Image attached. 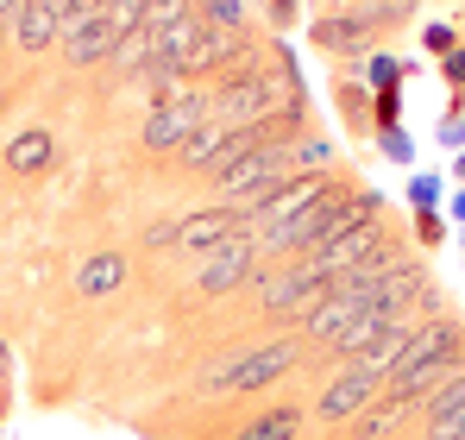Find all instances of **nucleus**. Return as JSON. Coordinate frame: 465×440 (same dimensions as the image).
<instances>
[{
    "mask_svg": "<svg viewBox=\"0 0 465 440\" xmlns=\"http://www.w3.org/2000/svg\"><path fill=\"white\" fill-rule=\"evenodd\" d=\"M453 371H465V321L434 315L428 327H415V334H409V346H402V359L390 365L384 390H415V396L428 403Z\"/></svg>",
    "mask_w": 465,
    "mask_h": 440,
    "instance_id": "1",
    "label": "nucleus"
},
{
    "mask_svg": "<svg viewBox=\"0 0 465 440\" xmlns=\"http://www.w3.org/2000/svg\"><path fill=\"white\" fill-rule=\"evenodd\" d=\"M271 114H283V95H277V75L271 70H227L221 75V88H214V120L221 126H258V120H271Z\"/></svg>",
    "mask_w": 465,
    "mask_h": 440,
    "instance_id": "2",
    "label": "nucleus"
},
{
    "mask_svg": "<svg viewBox=\"0 0 465 440\" xmlns=\"http://www.w3.org/2000/svg\"><path fill=\"white\" fill-rule=\"evenodd\" d=\"M208 120H214V95H202V88L163 95V101H152V120H145V151L170 157V151L189 145V139H195Z\"/></svg>",
    "mask_w": 465,
    "mask_h": 440,
    "instance_id": "3",
    "label": "nucleus"
},
{
    "mask_svg": "<svg viewBox=\"0 0 465 440\" xmlns=\"http://www.w3.org/2000/svg\"><path fill=\"white\" fill-rule=\"evenodd\" d=\"M327 290H333V284L314 271L309 258L283 265L277 277H258V302H264V315H277V321H309V308H314Z\"/></svg>",
    "mask_w": 465,
    "mask_h": 440,
    "instance_id": "4",
    "label": "nucleus"
},
{
    "mask_svg": "<svg viewBox=\"0 0 465 440\" xmlns=\"http://www.w3.org/2000/svg\"><path fill=\"white\" fill-rule=\"evenodd\" d=\"M290 157H296L290 145H258V151H245V157H227V164L214 170V189L232 195V202H245V195H258V189H271V183L296 176V164H290Z\"/></svg>",
    "mask_w": 465,
    "mask_h": 440,
    "instance_id": "5",
    "label": "nucleus"
},
{
    "mask_svg": "<svg viewBox=\"0 0 465 440\" xmlns=\"http://www.w3.org/2000/svg\"><path fill=\"white\" fill-rule=\"evenodd\" d=\"M296 359H302V340L283 334V340H271V346H258V353H245V359L221 365L208 384H214V390H264V384H277Z\"/></svg>",
    "mask_w": 465,
    "mask_h": 440,
    "instance_id": "6",
    "label": "nucleus"
},
{
    "mask_svg": "<svg viewBox=\"0 0 465 440\" xmlns=\"http://www.w3.org/2000/svg\"><path fill=\"white\" fill-rule=\"evenodd\" d=\"M378 245H384V226H378V220H359V226L333 233V239H321V245L309 252V265L321 271V277H327V284H333V277L359 271V265H365V258H371Z\"/></svg>",
    "mask_w": 465,
    "mask_h": 440,
    "instance_id": "7",
    "label": "nucleus"
},
{
    "mask_svg": "<svg viewBox=\"0 0 465 440\" xmlns=\"http://www.w3.org/2000/svg\"><path fill=\"white\" fill-rule=\"evenodd\" d=\"M378 390H384V377H378V371L346 365V371H333V384L321 390L314 415H321V422H359V415L378 403Z\"/></svg>",
    "mask_w": 465,
    "mask_h": 440,
    "instance_id": "8",
    "label": "nucleus"
},
{
    "mask_svg": "<svg viewBox=\"0 0 465 440\" xmlns=\"http://www.w3.org/2000/svg\"><path fill=\"white\" fill-rule=\"evenodd\" d=\"M258 239L252 233H232L227 245H214L208 252V265H202V295H227V290H239L252 271H258Z\"/></svg>",
    "mask_w": 465,
    "mask_h": 440,
    "instance_id": "9",
    "label": "nucleus"
},
{
    "mask_svg": "<svg viewBox=\"0 0 465 440\" xmlns=\"http://www.w3.org/2000/svg\"><path fill=\"white\" fill-rule=\"evenodd\" d=\"M359 315H365V295H352V290H340V284H333V290H327V295L309 308L302 340H314V346H333V340H340V334H346Z\"/></svg>",
    "mask_w": 465,
    "mask_h": 440,
    "instance_id": "10",
    "label": "nucleus"
},
{
    "mask_svg": "<svg viewBox=\"0 0 465 440\" xmlns=\"http://www.w3.org/2000/svg\"><path fill=\"white\" fill-rule=\"evenodd\" d=\"M232 233H245V220H239V208H202V215L176 220V245H183L189 258H208L214 245H227Z\"/></svg>",
    "mask_w": 465,
    "mask_h": 440,
    "instance_id": "11",
    "label": "nucleus"
},
{
    "mask_svg": "<svg viewBox=\"0 0 465 440\" xmlns=\"http://www.w3.org/2000/svg\"><path fill=\"white\" fill-rule=\"evenodd\" d=\"M64 64H76V70H88V64H101V57H114V45H120V25L114 19H64Z\"/></svg>",
    "mask_w": 465,
    "mask_h": 440,
    "instance_id": "12",
    "label": "nucleus"
},
{
    "mask_svg": "<svg viewBox=\"0 0 465 440\" xmlns=\"http://www.w3.org/2000/svg\"><path fill=\"white\" fill-rule=\"evenodd\" d=\"M6 38H13L19 51H32V57H38V51H51V45L64 38V19H57L45 0H19V6H13V32H6Z\"/></svg>",
    "mask_w": 465,
    "mask_h": 440,
    "instance_id": "13",
    "label": "nucleus"
},
{
    "mask_svg": "<svg viewBox=\"0 0 465 440\" xmlns=\"http://www.w3.org/2000/svg\"><path fill=\"white\" fill-rule=\"evenodd\" d=\"M428 290V265L421 258H402V265H390L384 284H378V295H371V308H384L390 321L402 315V308H415V295Z\"/></svg>",
    "mask_w": 465,
    "mask_h": 440,
    "instance_id": "14",
    "label": "nucleus"
},
{
    "mask_svg": "<svg viewBox=\"0 0 465 440\" xmlns=\"http://www.w3.org/2000/svg\"><path fill=\"white\" fill-rule=\"evenodd\" d=\"M239 32H221V25H208L202 19V38H195V51H189V64H183V75H227L232 57H239Z\"/></svg>",
    "mask_w": 465,
    "mask_h": 440,
    "instance_id": "15",
    "label": "nucleus"
},
{
    "mask_svg": "<svg viewBox=\"0 0 465 440\" xmlns=\"http://www.w3.org/2000/svg\"><path fill=\"white\" fill-rule=\"evenodd\" d=\"M428 422H434V440H465V371H453L428 396Z\"/></svg>",
    "mask_w": 465,
    "mask_h": 440,
    "instance_id": "16",
    "label": "nucleus"
},
{
    "mask_svg": "<svg viewBox=\"0 0 465 440\" xmlns=\"http://www.w3.org/2000/svg\"><path fill=\"white\" fill-rule=\"evenodd\" d=\"M365 38H371V25H365L359 13L314 19V45H321V51H333V57H365Z\"/></svg>",
    "mask_w": 465,
    "mask_h": 440,
    "instance_id": "17",
    "label": "nucleus"
},
{
    "mask_svg": "<svg viewBox=\"0 0 465 440\" xmlns=\"http://www.w3.org/2000/svg\"><path fill=\"white\" fill-rule=\"evenodd\" d=\"M409 409H421V396H415V390H384V396H378V403H371L352 428H359V440H384L390 428L409 415Z\"/></svg>",
    "mask_w": 465,
    "mask_h": 440,
    "instance_id": "18",
    "label": "nucleus"
},
{
    "mask_svg": "<svg viewBox=\"0 0 465 440\" xmlns=\"http://www.w3.org/2000/svg\"><path fill=\"white\" fill-rule=\"evenodd\" d=\"M51 157H57V139H51L45 126H25V133L6 145V164H13L19 176H38V170H51Z\"/></svg>",
    "mask_w": 465,
    "mask_h": 440,
    "instance_id": "19",
    "label": "nucleus"
},
{
    "mask_svg": "<svg viewBox=\"0 0 465 440\" xmlns=\"http://www.w3.org/2000/svg\"><path fill=\"white\" fill-rule=\"evenodd\" d=\"M384 327H390V315H384V308H371V302H365V315H359V321H352V327H346V334L333 340V353H340L346 365H359V359L371 353V340H378Z\"/></svg>",
    "mask_w": 465,
    "mask_h": 440,
    "instance_id": "20",
    "label": "nucleus"
},
{
    "mask_svg": "<svg viewBox=\"0 0 465 440\" xmlns=\"http://www.w3.org/2000/svg\"><path fill=\"white\" fill-rule=\"evenodd\" d=\"M227 139H232V126H221V120H208L189 145H183V170H221V157H227Z\"/></svg>",
    "mask_w": 465,
    "mask_h": 440,
    "instance_id": "21",
    "label": "nucleus"
},
{
    "mask_svg": "<svg viewBox=\"0 0 465 440\" xmlns=\"http://www.w3.org/2000/svg\"><path fill=\"white\" fill-rule=\"evenodd\" d=\"M120 284H126V258H120V252H94V258L76 271L82 295H107V290H120Z\"/></svg>",
    "mask_w": 465,
    "mask_h": 440,
    "instance_id": "22",
    "label": "nucleus"
},
{
    "mask_svg": "<svg viewBox=\"0 0 465 440\" xmlns=\"http://www.w3.org/2000/svg\"><path fill=\"white\" fill-rule=\"evenodd\" d=\"M296 428H302V409L283 403V409H264L258 422H245L232 440H296Z\"/></svg>",
    "mask_w": 465,
    "mask_h": 440,
    "instance_id": "23",
    "label": "nucleus"
},
{
    "mask_svg": "<svg viewBox=\"0 0 465 440\" xmlns=\"http://www.w3.org/2000/svg\"><path fill=\"white\" fill-rule=\"evenodd\" d=\"M409 334H415V327H409V321L396 315V321H390L384 334L371 340V353H365L359 365H365V371H378V377H390V365H396V359H402V346H409Z\"/></svg>",
    "mask_w": 465,
    "mask_h": 440,
    "instance_id": "24",
    "label": "nucleus"
},
{
    "mask_svg": "<svg viewBox=\"0 0 465 440\" xmlns=\"http://www.w3.org/2000/svg\"><path fill=\"white\" fill-rule=\"evenodd\" d=\"M114 64H120V70H145V64H152V32H145V25H139V32H120Z\"/></svg>",
    "mask_w": 465,
    "mask_h": 440,
    "instance_id": "25",
    "label": "nucleus"
},
{
    "mask_svg": "<svg viewBox=\"0 0 465 440\" xmlns=\"http://www.w3.org/2000/svg\"><path fill=\"white\" fill-rule=\"evenodd\" d=\"M189 13H195V0H152V6H145V32H163V25H176V19H189Z\"/></svg>",
    "mask_w": 465,
    "mask_h": 440,
    "instance_id": "26",
    "label": "nucleus"
},
{
    "mask_svg": "<svg viewBox=\"0 0 465 440\" xmlns=\"http://www.w3.org/2000/svg\"><path fill=\"white\" fill-rule=\"evenodd\" d=\"M202 19L221 25V32H239L245 25V0H202Z\"/></svg>",
    "mask_w": 465,
    "mask_h": 440,
    "instance_id": "27",
    "label": "nucleus"
},
{
    "mask_svg": "<svg viewBox=\"0 0 465 440\" xmlns=\"http://www.w3.org/2000/svg\"><path fill=\"white\" fill-rule=\"evenodd\" d=\"M409 13H415V0H371L359 19H365V25H402Z\"/></svg>",
    "mask_w": 465,
    "mask_h": 440,
    "instance_id": "28",
    "label": "nucleus"
},
{
    "mask_svg": "<svg viewBox=\"0 0 465 440\" xmlns=\"http://www.w3.org/2000/svg\"><path fill=\"white\" fill-rule=\"evenodd\" d=\"M327 164H333V145H327V139H302V145H296V170L327 176Z\"/></svg>",
    "mask_w": 465,
    "mask_h": 440,
    "instance_id": "29",
    "label": "nucleus"
},
{
    "mask_svg": "<svg viewBox=\"0 0 465 440\" xmlns=\"http://www.w3.org/2000/svg\"><path fill=\"white\" fill-rule=\"evenodd\" d=\"M145 6H152V0H114V13H107V19H114L120 32H139V25H145Z\"/></svg>",
    "mask_w": 465,
    "mask_h": 440,
    "instance_id": "30",
    "label": "nucleus"
},
{
    "mask_svg": "<svg viewBox=\"0 0 465 440\" xmlns=\"http://www.w3.org/2000/svg\"><path fill=\"white\" fill-rule=\"evenodd\" d=\"M365 75H371L378 88H396V57H390V51H365Z\"/></svg>",
    "mask_w": 465,
    "mask_h": 440,
    "instance_id": "31",
    "label": "nucleus"
},
{
    "mask_svg": "<svg viewBox=\"0 0 465 440\" xmlns=\"http://www.w3.org/2000/svg\"><path fill=\"white\" fill-rule=\"evenodd\" d=\"M409 202H415V208L428 215V208L440 202V176H415V183H409Z\"/></svg>",
    "mask_w": 465,
    "mask_h": 440,
    "instance_id": "32",
    "label": "nucleus"
},
{
    "mask_svg": "<svg viewBox=\"0 0 465 440\" xmlns=\"http://www.w3.org/2000/svg\"><path fill=\"white\" fill-rule=\"evenodd\" d=\"M396 120H402V95L396 88H378V133H390Z\"/></svg>",
    "mask_w": 465,
    "mask_h": 440,
    "instance_id": "33",
    "label": "nucleus"
},
{
    "mask_svg": "<svg viewBox=\"0 0 465 440\" xmlns=\"http://www.w3.org/2000/svg\"><path fill=\"white\" fill-rule=\"evenodd\" d=\"M114 0H70V19H107Z\"/></svg>",
    "mask_w": 465,
    "mask_h": 440,
    "instance_id": "34",
    "label": "nucleus"
},
{
    "mask_svg": "<svg viewBox=\"0 0 465 440\" xmlns=\"http://www.w3.org/2000/svg\"><path fill=\"white\" fill-rule=\"evenodd\" d=\"M384 151L396 157V164H402V157H409L415 145H409V133H402V126H390V133H384Z\"/></svg>",
    "mask_w": 465,
    "mask_h": 440,
    "instance_id": "35",
    "label": "nucleus"
},
{
    "mask_svg": "<svg viewBox=\"0 0 465 440\" xmlns=\"http://www.w3.org/2000/svg\"><path fill=\"white\" fill-rule=\"evenodd\" d=\"M428 51H453V32L447 25H428Z\"/></svg>",
    "mask_w": 465,
    "mask_h": 440,
    "instance_id": "36",
    "label": "nucleus"
},
{
    "mask_svg": "<svg viewBox=\"0 0 465 440\" xmlns=\"http://www.w3.org/2000/svg\"><path fill=\"white\" fill-rule=\"evenodd\" d=\"M264 6H271V19H277V25H290V19H296V0H264Z\"/></svg>",
    "mask_w": 465,
    "mask_h": 440,
    "instance_id": "37",
    "label": "nucleus"
},
{
    "mask_svg": "<svg viewBox=\"0 0 465 440\" xmlns=\"http://www.w3.org/2000/svg\"><path fill=\"white\" fill-rule=\"evenodd\" d=\"M447 75H453V82H465V51H447Z\"/></svg>",
    "mask_w": 465,
    "mask_h": 440,
    "instance_id": "38",
    "label": "nucleus"
},
{
    "mask_svg": "<svg viewBox=\"0 0 465 440\" xmlns=\"http://www.w3.org/2000/svg\"><path fill=\"white\" fill-rule=\"evenodd\" d=\"M453 215H460V220H465V189H460V195H453Z\"/></svg>",
    "mask_w": 465,
    "mask_h": 440,
    "instance_id": "39",
    "label": "nucleus"
},
{
    "mask_svg": "<svg viewBox=\"0 0 465 440\" xmlns=\"http://www.w3.org/2000/svg\"><path fill=\"white\" fill-rule=\"evenodd\" d=\"M0 377H6V346H0Z\"/></svg>",
    "mask_w": 465,
    "mask_h": 440,
    "instance_id": "40",
    "label": "nucleus"
},
{
    "mask_svg": "<svg viewBox=\"0 0 465 440\" xmlns=\"http://www.w3.org/2000/svg\"><path fill=\"white\" fill-rule=\"evenodd\" d=\"M0 51H6V25H0Z\"/></svg>",
    "mask_w": 465,
    "mask_h": 440,
    "instance_id": "41",
    "label": "nucleus"
},
{
    "mask_svg": "<svg viewBox=\"0 0 465 440\" xmlns=\"http://www.w3.org/2000/svg\"><path fill=\"white\" fill-rule=\"evenodd\" d=\"M460 176H465V151H460Z\"/></svg>",
    "mask_w": 465,
    "mask_h": 440,
    "instance_id": "42",
    "label": "nucleus"
},
{
    "mask_svg": "<svg viewBox=\"0 0 465 440\" xmlns=\"http://www.w3.org/2000/svg\"><path fill=\"white\" fill-rule=\"evenodd\" d=\"M0 114H6V101H0Z\"/></svg>",
    "mask_w": 465,
    "mask_h": 440,
    "instance_id": "43",
    "label": "nucleus"
}]
</instances>
